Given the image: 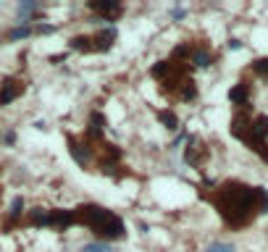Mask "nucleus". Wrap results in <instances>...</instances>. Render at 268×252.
Here are the masks:
<instances>
[{
	"instance_id": "obj_7",
	"label": "nucleus",
	"mask_w": 268,
	"mask_h": 252,
	"mask_svg": "<svg viewBox=\"0 0 268 252\" xmlns=\"http://www.w3.org/2000/svg\"><path fill=\"white\" fill-rule=\"evenodd\" d=\"M250 116H247V110H237L234 113V118H231V137H237L239 142H244L247 145V140H250Z\"/></svg>"
},
{
	"instance_id": "obj_25",
	"label": "nucleus",
	"mask_w": 268,
	"mask_h": 252,
	"mask_svg": "<svg viewBox=\"0 0 268 252\" xmlns=\"http://www.w3.org/2000/svg\"><path fill=\"white\" fill-rule=\"evenodd\" d=\"M239 48H242L239 40H229V50H239Z\"/></svg>"
},
{
	"instance_id": "obj_12",
	"label": "nucleus",
	"mask_w": 268,
	"mask_h": 252,
	"mask_svg": "<svg viewBox=\"0 0 268 252\" xmlns=\"http://www.w3.org/2000/svg\"><path fill=\"white\" fill-rule=\"evenodd\" d=\"M176 97L184 100V102H190V100L197 97V84H195V79H192V76H184L182 82H179V87H176Z\"/></svg>"
},
{
	"instance_id": "obj_22",
	"label": "nucleus",
	"mask_w": 268,
	"mask_h": 252,
	"mask_svg": "<svg viewBox=\"0 0 268 252\" xmlns=\"http://www.w3.org/2000/svg\"><path fill=\"white\" fill-rule=\"evenodd\" d=\"M0 140H3V145H14V142H16V132H14V129H8L3 137H0Z\"/></svg>"
},
{
	"instance_id": "obj_1",
	"label": "nucleus",
	"mask_w": 268,
	"mask_h": 252,
	"mask_svg": "<svg viewBox=\"0 0 268 252\" xmlns=\"http://www.w3.org/2000/svg\"><path fill=\"white\" fill-rule=\"evenodd\" d=\"M260 192L263 187H247V184H239V181H226L216 192L208 194V200L216 205L221 218L231 228H242V226H250L255 221V215L260 213L258 210Z\"/></svg>"
},
{
	"instance_id": "obj_15",
	"label": "nucleus",
	"mask_w": 268,
	"mask_h": 252,
	"mask_svg": "<svg viewBox=\"0 0 268 252\" xmlns=\"http://www.w3.org/2000/svg\"><path fill=\"white\" fill-rule=\"evenodd\" d=\"M21 215H24V200L14 197V202H11V208H8V223H19Z\"/></svg>"
},
{
	"instance_id": "obj_16",
	"label": "nucleus",
	"mask_w": 268,
	"mask_h": 252,
	"mask_svg": "<svg viewBox=\"0 0 268 252\" xmlns=\"http://www.w3.org/2000/svg\"><path fill=\"white\" fill-rule=\"evenodd\" d=\"M158 118H160V123L166 126V129H171V132L179 129V118H176L173 110H158Z\"/></svg>"
},
{
	"instance_id": "obj_17",
	"label": "nucleus",
	"mask_w": 268,
	"mask_h": 252,
	"mask_svg": "<svg viewBox=\"0 0 268 252\" xmlns=\"http://www.w3.org/2000/svg\"><path fill=\"white\" fill-rule=\"evenodd\" d=\"M32 34H34V29H32V27H21V24H19V27H14V29L8 32V40H11V42H19V40L32 37Z\"/></svg>"
},
{
	"instance_id": "obj_3",
	"label": "nucleus",
	"mask_w": 268,
	"mask_h": 252,
	"mask_svg": "<svg viewBox=\"0 0 268 252\" xmlns=\"http://www.w3.org/2000/svg\"><path fill=\"white\" fill-rule=\"evenodd\" d=\"M68 153L81 168H87L95 160V147H92L84 137H68Z\"/></svg>"
},
{
	"instance_id": "obj_20",
	"label": "nucleus",
	"mask_w": 268,
	"mask_h": 252,
	"mask_svg": "<svg viewBox=\"0 0 268 252\" xmlns=\"http://www.w3.org/2000/svg\"><path fill=\"white\" fill-rule=\"evenodd\" d=\"M205 252H234V244H226V242H213Z\"/></svg>"
},
{
	"instance_id": "obj_6",
	"label": "nucleus",
	"mask_w": 268,
	"mask_h": 252,
	"mask_svg": "<svg viewBox=\"0 0 268 252\" xmlns=\"http://www.w3.org/2000/svg\"><path fill=\"white\" fill-rule=\"evenodd\" d=\"M208 155V147L197 140V137H187V150H184V160H187L190 166L195 168H200L203 166V160Z\"/></svg>"
},
{
	"instance_id": "obj_8",
	"label": "nucleus",
	"mask_w": 268,
	"mask_h": 252,
	"mask_svg": "<svg viewBox=\"0 0 268 252\" xmlns=\"http://www.w3.org/2000/svg\"><path fill=\"white\" fill-rule=\"evenodd\" d=\"M76 210H50V226L55 231H68L71 226H76Z\"/></svg>"
},
{
	"instance_id": "obj_14",
	"label": "nucleus",
	"mask_w": 268,
	"mask_h": 252,
	"mask_svg": "<svg viewBox=\"0 0 268 252\" xmlns=\"http://www.w3.org/2000/svg\"><path fill=\"white\" fill-rule=\"evenodd\" d=\"M40 11V6L34 3V0H24V3L19 6V24L21 27H29V21H32V16Z\"/></svg>"
},
{
	"instance_id": "obj_11",
	"label": "nucleus",
	"mask_w": 268,
	"mask_h": 252,
	"mask_svg": "<svg viewBox=\"0 0 268 252\" xmlns=\"http://www.w3.org/2000/svg\"><path fill=\"white\" fill-rule=\"evenodd\" d=\"M71 50H79V53H100L98 48V37H90V34H84V37H71Z\"/></svg>"
},
{
	"instance_id": "obj_23",
	"label": "nucleus",
	"mask_w": 268,
	"mask_h": 252,
	"mask_svg": "<svg viewBox=\"0 0 268 252\" xmlns=\"http://www.w3.org/2000/svg\"><path fill=\"white\" fill-rule=\"evenodd\" d=\"M34 32H37V34H53V32H55V27H50V24H40Z\"/></svg>"
},
{
	"instance_id": "obj_5",
	"label": "nucleus",
	"mask_w": 268,
	"mask_h": 252,
	"mask_svg": "<svg viewBox=\"0 0 268 252\" xmlns=\"http://www.w3.org/2000/svg\"><path fill=\"white\" fill-rule=\"evenodd\" d=\"M24 89H27V84H24V79H6L3 84H0V105H11L14 100H19L21 95H24Z\"/></svg>"
},
{
	"instance_id": "obj_24",
	"label": "nucleus",
	"mask_w": 268,
	"mask_h": 252,
	"mask_svg": "<svg viewBox=\"0 0 268 252\" xmlns=\"http://www.w3.org/2000/svg\"><path fill=\"white\" fill-rule=\"evenodd\" d=\"M171 16H173V21H182L184 16H187V11H184V8H173V11H171Z\"/></svg>"
},
{
	"instance_id": "obj_18",
	"label": "nucleus",
	"mask_w": 268,
	"mask_h": 252,
	"mask_svg": "<svg viewBox=\"0 0 268 252\" xmlns=\"http://www.w3.org/2000/svg\"><path fill=\"white\" fill-rule=\"evenodd\" d=\"M252 71L258 74V76H265L268 79V58H258V61H252Z\"/></svg>"
},
{
	"instance_id": "obj_4",
	"label": "nucleus",
	"mask_w": 268,
	"mask_h": 252,
	"mask_svg": "<svg viewBox=\"0 0 268 252\" xmlns=\"http://www.w3.org/2000/svg\"><path fill=\"white\" fill-rule=\"evenodd\" d=\"M90 11L100 14V16H98L100 21H108V24H113V21L121 16L124 6L119 3V0H95V3H90Z\"/></svg>"
},
{
	"instance_id": "obj_21",
	"label": "nucleus",
	"mask_w": 268,
	"mask_h": 252,
	"mask_svg": "<svg viewBox=\"0 0 268 252\" xmlns=\"http://www.w3.org/2000/svg\"><path fill=\"white\" fill-rule=\"evenodd\" d=\"M258 210L268 215V189H265V187H263V192H260V208H258Z\"/></svg>"
},
{
	"instance_id": "obj_13",
	"label": "nucleus",
	"mask_w": 268,
	"mask_h": 252,
	"mask_svg": "<svg viewBox=\"0 0 268 252\" xmlns=\"http://www.w3.org/2000/svg\"><path fill=\"white\" fill-rule=\"evenodd\" d=\"M27 223L40 228V226H50V210L48 208H32L27 213Z\"/></svg>"
},
{
	"instance_id": "obj_10",
	"label": "nucleus",
	"mask_w": 268,
	"mask_h": 252,
	"mask_svg": "<svg viewBox=\"0 0 268 252\" xmlns=\"http://www.w3.org/2000/svg\"><path fill=\"white\" fill-rule=\"evenodd\" d=\"M216 55L208 50V48H197V45H192V53H190V63H195L197 68H208L213 66Z\"/></svg>"
},
{
	"instance_id": "obj_9",
	"label": "nucleus",
	"mask_w": 268,
	"mask_h": 252,
	"mask_svg": "<svg viewBox=\"0 0 268 252\" xmlns=\"http://www.w3.org/2000/svg\"><path fill=\"white\" fill-rule=\"evenodd\" d=\"M229 102L237 105L239 110L250 108V82H237L234 87L229 89Z\"/></svg>"
},
{
	"instance_id": "obj_2",
	"label": "nucleus",
	"mask_w": 268,
	"mask_h": 252,
	"mask_svg": "<svg viewBox=\"0 0 268 252\" xmlns=\"http://www.w3.org/2000/svg\"><path fill=\"white\" fill-rule=\"evenodd\" d=\"M76 221L81 226H87L90 231H95L100 236V242H119L126 234V226L116 213L100 208V205H81L76 208Z\"/></svg>"
},
{
	"instance_id": "obj_19",
	"label": "nucleus",
	"mask_w": 268,
	"mask_h": 252,
	"mask_svg": "<svg viewBox=\"0 0 268 252\" xmlns=\"http://www.w3.org/2000/svg\"><path fill=\"white\" fill-rule=\"evenodd\" d=\"M81 252H113V247L106 244V242H92V244H84Z\"/></svg>"
}]
</instances>
